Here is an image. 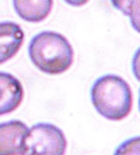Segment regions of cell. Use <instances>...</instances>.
I'll list each match as a JSON object with an SVG mask.
<instances>
[{"mask_svg": "<svg viewBox=\"0 0 140 155\" xmlns=\"http://www.w3.org/2000/svg\"><path fill=\"white\" fill-rule=\"evenodd\" d=\"M67 139L61 129L50 123H37L29 128L21 155H65Z\"/></svg>", "mask_w": 140, "mask_h": 155, "instance_id": "cell-3", "label": "cell"}, {"mask_svg": "<svg viewBox=\"0 0 140 155\" xmlns=\"http://www.w3.org/2000/svg\"><path fill=\"white\" fill-rule=\"evenodd\" d=\"M91 101L102 117L113 122L126 118L133 108L132 88L117 74L99 77L91 88Z\"/></svg>", "mask_w": 140, "mask_h": 155, "instance_id": "cell-1", "label": "cell"}, {"mask_svg": "<svg viewBox=\"0 0 140 155\" xmlns=\"http://www.w3.org/2000/svg\"><path fill=\"white\" fill-rule=\"evenodd\" d=\"M54 0H12V6L20 19L28 22L44 21L52 10Z\"/></svg>", "mask_w": 140, "mask_h": 155, "instance_id": "cell-7", "label": "cell"}, {"mask_svg": "<svg viewBox=\"0 0 140 155\" xmlns=\"http://www.w3.org/2000/svg\"><path fill=\"white\" fill-rule=\"evenodd\" d=\"M24 99L21 82L6 72H0V115H5L18 109Z\"/></svg>", "mask_w": 140, "mask_h": 155, "instance_id": "cell-5", "label": "cell"}, {"mask_svg": "<svg viewBox=\"0 0 140 155\" xmlns=\"http://www.w3.org/2000/svg\"><path fill=\"white\" fill-rule=\"evenodd\" d=\"M29 57L34 66L46 74H61L71 68L73 48L67 38L55 31H42L29 44Z\"/></svg>", "mask_w": 140, "mask_h": 155, "instance_id": "cell-2", "label": "cell"}, {"mask_svg": "<svg viewBox=\"0 0 140 155\" xmlns=\"http://www.w3.org/2000/svg\"><path fill=\"white\" fill-rule=\"evenodd\" d=\"M29 127L14 119L0 123V155H21Z\"/></svg>", "mask_w": 140, "mask_h": 155, "instance_id": "cell-4", "label": "cell"}, {"mask_svg": "<svg viewBox=\"0 0 140 155\" xmlns=\"http://www.w3.org/2000/svg\"><path fill=\"white\" fill-rule=\"evenodd\" d=\"M110 3L129 18L132 28L140 34V0H110Z\"/></svg>", "mask_w": 140, "mask_h": 155, "instance_id": "cell-8", "label": "cell"}, {"mask_svg": "<svg viewBox=\"0 0 140 155\" xmlns=\"http://www.w3.org/2000/svg\"><path fill=\"white\" fill-rule=\"evenodd\" d=\"M139 110H140V91H139Z\"/></svg>", "mask_w": 140, "mask_h": 155, "instance_id": "cell-12", "label": "cell"}, {"mask_svg": "<svg viewBox=\"0 0 140 155\" xmlns=\"http://www.w3.org/2000/svg\"><path fill=\"white\" fill-rule=\"evenodd\" d=\"M24 40L25 32L19 24L0 22V64L8 62L19 52Z\"/></svg>", "mask_w": 140, "mask_h": 155, "instance_id": "cell-6", "label": "cell"}, {"mask_svg": "<svg viewBox=\"0 0 140 155\" xmlns=\"http://www.w3.org/2000/svg\"><path fill=\"white\" fill-rule=\"evenodd\" d=\"M132 71H133L134 77L140 82V47L135 51V54H134V56H133Z\"/></svg>", "mask_w": 140, "mask_h": 155, "instance_id": "cell-10", "label": "cell"}, {"mask_svg": "<svg viewBox=\"0 0 140 155\" xmlns=\"http://www.w3.org/2000/svg\"><path fill=\"white\" fill-rule=\"evenodd\" d=\"M113 155H140V137H134L123 141L114 150Z\"/></svg>", "mask_w": 140, "mask_h": 155, "instance_id": "cell-9", "label": "cell"}, {"mask_svg": "<svg viewBox=\"0 0 140 155\" xmlns=\"http://www.w3.org/2000/svg\"><path fill=\"white\" fill-rule=\"evenodd\" d=\"M65 3H67L68 5L71 6H76V8H78V6H82L84 4H87L90 0H63Z\"/></svg>", "mask_w": 140, "mask_h": 155, "instance_id": "cell-11", "label": "cell"}]
</instances>
